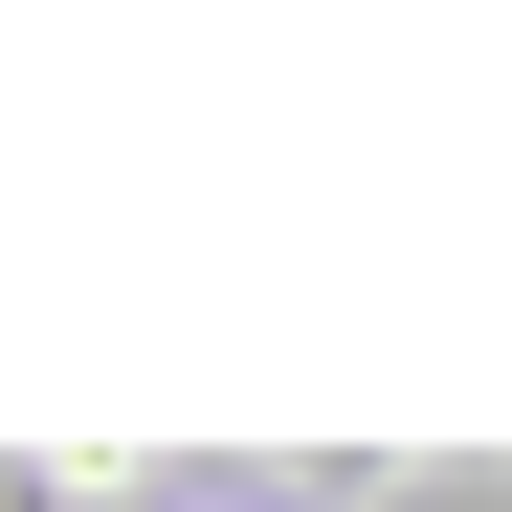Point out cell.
Wrapping results in <instances>:
<instances>
[{"label":"cell","instance_id":"6da1fadb","mask_svg":"<svg viewBox=\"0 0 512 512\" xmlns=\"http://www.w3.org/2000/svg\"><path fill=\"white\" fill-rule=\"evenodd\" d=\"M401 512H512V468H401Z\"/></svg>","mask_w":512,"mask_h":512}]
</instances>
